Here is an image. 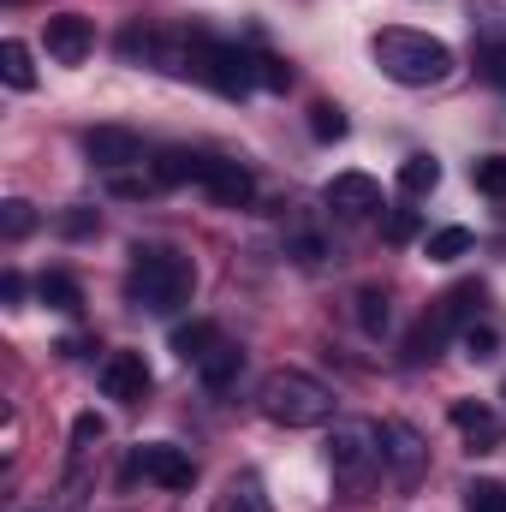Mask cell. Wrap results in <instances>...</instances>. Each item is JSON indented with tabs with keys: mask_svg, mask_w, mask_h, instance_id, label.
<instances>
[{
	"mask_svg": "<svg viewBox=\"0 0 506 512\" xmlns=\"http://www.w3.org/2000/svg\"><path fill=\"white\" fill-rule=\"evenodd\" d=\"M0 78L12 90H36V66H30V48L24 42H0Z\"/></svg>",
	"mask_w": 506,
	"mask_h": 512,
	"instance_id": "obj_20",
	"label": "cell"
},
{
	"mask_svg": "<svg viewBox=\"0 0 506 512\" xmlns=\"http://www.w3.org/2000/svg\"><path fill=\"white\" fill-rule=\"evenodd\" d=\"M0 298H6V304H18V298H24V274H18V268H6V280H0Z\"/></svg>",
	"mask_w": 506,
	"mask_h": 512,
	"instance_id": "obj_34",
	"label": "cell"
},
{
	"mask_svg": "<svg viewBox=\"0 0 506 512\" xmlns=\"http://www.w3.org/2000/svg\"><path fill=\"white\" fill-rule=\"evenodd\" d=\"M441 185V161L435 155H411L405 167H399V191H411V197H429Z\"/></svg>",
	"mask_w": 506,
	"mask_h": 512,
	"instance_id": "obj_21",
	"label": "cell"
},
{
	"mask_svg": "<svg viewBox=\"0 0 506 512\" xmlns=\"http://www.w3.org/2000/svg\"><path fill=\"white\" fill-rule=\"evenodd\" d=\"M465 512H506V483H495V477L471 483L465 489Z\"/></svg>",
	"mask_w": 506,
	"mask_h": 512,
	"instance_id": "obj_24",
	"label": "cell"
},
{
	"mask_svg": "<svg viewBox=\"0 0 506 512\" xmlns=\"http://www.w3.org/2000/svg\"><path fill=\"white\" fill-rule=\"evenodd\" d=\"M209 512H274V507H268L262 477H256V471H239V477H227V489L215 495V507Z\"/></svg>",
	"mask_w": 506,
	"mask_h": 512,
	"instance_id": "obj_14",
	"label": "cell"
},
{
	"mask_svg": "<svg viewBox=\"0 0 506 512\" xmlns=\"http://www.w3.org/2000/svg\"><path fill=\"white\" fill-rule=\"evenodd\" d=\"M453 423L465 429V441H471L477 453H489V447L501 441V423H495V411H489V405H471V399H459V405H453Z\"/></svg>",
	"mask_w": 506,
	"mask_h": 512,
	"instance_id": "obj_15",
	"label": "cell"
},
{
	"mask_svg": "<svg viewBox=\"0 0 506 512\" xmlns=\"http://www.w3.org/2000/svg\"><path fill=\"white\" fill-rule=\"evenodd\" d=\"M477 72H483L489 84H506V42H483V54H477Z\"/></svg>",
	"mask_w": 506,
	"mask_h": 512,
	"instance_id": "obj_31",
	"label": "cell"
},
{
	"mask_svg": "<svg viewBox=\"0 0 506 512\" xmlns=\"http://www.w3.org/2000/svg\"><path fill=\"white\" fill-rule=\"evenodd\" d=\"M423 459H429V447H423V435L411 429V423H399V417H387L381 423V465L399 477V483H417V471H423Z\"/></svg>",
	"mask_w": 506,
	"mask_h": 512,
	"instance_id": "obj_6",
	"label": "cell"
},
{
	"mask_svg": "<svg viewBox=\"0 0 506 512\" xmlns=\"http://www.w3.org/2000/svg\"><path fill=\"white\" fill-rule=\"evenodd\" d=\"M137 471H143L149 483H161V489H191V477H197L191 453L173 447V441H149V447H137Z\"/></svg>",
	"mask_w": 506,
	"mask_h": 512,
	"instance_id": "obj_8",
	"label": "cell"
},
{
	"mask_svg": "<svg viewBox=\"0 0 506 512\" xmlns=\"http://www.w3.org/2000/svg\"><path fill=\"white\" fill-rule=\"evenodd\" d=\"M149 364H143V352H108L102 358V393L108 399H120V405H137L143 393H149Z\"/></svg>",
	"mask_w": 506,
	"mask_h": 512,
	"instance_id": "obj_9",
	"label": "cell"
},
{
	"mask_svg": "<svg viewBox=\"0 0 506 512\" xmlns=\"http://www.w3.org/2000/svg\"><path fill=\"white\" fill-rule=\"evenodd\" d=\"M239 370H245V352H239V346H227V340H221V346H215V352H209V358L197 364V376H203L209 387L239 382Z\"/></svg>",
	"mask_w": 506,
	"mask_h": 512,
	"instance_id": "obj_19",
	"label": "cell"
},
{
	"mask_svg": "<svg viewBox=\"0 0 506 512\" xmlns=\"http://www.w3.org/2000/svg\"><path fill=\"white\" fill-rule=\"evenodd\" d=\"M60 227H66L72 239H84V233H96V215H90V209H72V215H66Z\"/></svg>",
	"mask_w": 506,
	"mask_h": 512,
	"instance_id": "obj_33",
	"label": "cell"
},
{
	"mask_svg": "<svg viewBox=\"0 0 506 512\" xmlns=\"http://www.w3.org/2000/svg\"><path fill=\"white\" fill-rule=\"evenodd\" d=\"M381 465V429L376 423H334L328 435V471L346 489H364Z\"/></svg>",
	"mask_w": 506,
	"mask_h": 512,
	"instance_id": "obj_5",
	"label": "cell"
},
{
	"mask_svg": "<svg viewBox=\"0 0 506 512\" xmlns=\"http://www.w3.org/2000/svg\"><path fill=\"white\" fill-rule=\"evenodd\" d=\"M328 209H340L346 221H364V215H381V185L370 173H334L328 179Z\"/></svg>",
	"mask_w": 506,
	"mask_h": 512,
	"instance_id": "obj_10",
	"label": "cell"
},
{
	"mask_svg": "<svg viewBox=\"0 0 506 512\" xmlns=\"http://www.w3.org/2000/svg\"><path fill=\"white\" fill-rule=\"evenodd\" d=\"M90 48H96V24H90L84 12H60V18H48V54H54L60 66H84Z\"/></svg>",
	"mask_w": 506,
	"mask_h": 512,
	"instance_id": "obj_11",
	"label": "cell"
},
{
	"mask_svg": "<svg viewBox=\"0 0 506 512\" xmlns=\"http://www.w3.org/2000/svg\"><path fill=\"white\" fill-rule=\"evenodd\" d=\"M256 405L280 429H322L334 417V387L304 376V370H268L256 387Z\"/></svg>",
	"mask_w": 506,
	"mask_h": 512,
	"instance_id": "obj_2",
	"label": "cell"
},
{
	"mask_svg": "<svg viewBox=\"0 0 506 512\" xmlns=\"http://www.w3.org/2000/svg\"><path fill=\"white\" fill-rule=\"evenodd\" d=\"M185 42H191V60H185L191 78H203L221 96H251L256 90V54L233 48V42H215V36H185Z\"/></svg>",
	"mask_w": 506,
	"mask_h": 512,
	"instance_id": "obj_4",
	"label": "cell"
},
{
	"mask_svg": "<svg viewBox=\"0 0 506 512\" xmlns=\"http://www.w3.org/2000/svg\"><path fill=\"white\" fill-rule=\"evenodd\" d=\"M30 227H36V209H30L24 197H6V203H0V233H6L12 245H18V239H24Z\"/></svg>",
	"mask_w": 506,
	"mask_h": 512,
	"instance_id": "obj_23",
	"label": "cell"
},
{
	"mask_svg": "<svg viewBox=\"0 0 506 512\" xmlns=\"http://www.w3.org/2000/svg\"><path fill=\"white\" fill-rule=\"evenodd\" d=\"M72 441H78V453H90V441H102V423L96 417H78L72 423Z\"/></svg>",
	"mask_w": 506,
	"mask_h": 512,
	"instance_id": "obj_32",
	"label": "cell"
},
{
	"mask_svg": "<svg viewBox=\"0 0 506 512\" xmlns=\"http://www.w3.org/2000/svg\"><path fill=\"white\" fill-rule=\"evenodd\" d=\"M256 84L274 90V96H286V90H292V66L274 60V54H256Z\"/></svg>",
	"mask_w": 506,
	"mask_h": 512,
	"instance_id": "obj_27",
	"label": "cell"
},
{
	"mask_svg": "<svg viewBox=\"0 0 506 512\" xmlns=\"http://www.w3.org/2000/svg\"><path fill=\"white\" fill-rule=\"evenodd\" d=\"M203 191L215 197V203H227V209H245L256 197V179L245 161H227V155H215L209 161V179H203Z\"/></svg>",
	"mask_w": 506,
	"mask_h": 512,
	"instance_id": "obj_12",
	"label": "cell"
},
{
	"mask_svg": "<svg viewBox=\"0 0 506 512\" xmlns=\"http://www.w3.org/2000/svg\"><path fill=\"white\" fill-rule=\"evenodd\" d=\"M215 346H221V328H215V322H179V328H173V352H179L185 364H203Z\"/></svg>",
	"mask_w": 506,
	"mask_h": 512,
	"instance_id": "obj_16",
	"label": "cell"
},
{
	"mask_svg": "<svg viewBox=\"0 0 506 512\" xmlns=\"http://www.w3.org/2000/svg\"><path fill=\"white\" fill-rule=\"evenodd\" d=\"M310 137H316V143H340V137H346V114L328 108V102H316V108H310Z\"/></svg>",
	"mask_w": 506,
	"mask_h": 512,
	"instance_id": "obj_26",
	"label": "cell"
},
{
	"mask_svg": "<svg viewBox=\"0 0 506 512\" xmlns=\"http://www.w3.org/2000/svg\"><path fill=\"white\" fill-rule=\"evenodd\" d=\"M417 227H423L417 209H387V215H381V239H387V245H411Z\"/></svg>",
	"mask_w": 506,
	"mask_h": 512,
	"instance_id": "obj_25",
	"label": "cell"
},
{
	"mask_svg": "<svg viewBox=\"0 0 506 512\" xmlns=\"http://www.w3.org/2000/svg\"><path fill=\"white\" fill-rule=\"evenodd\" d=\"M471 185H477V191H489V197H506V155L477 161V167H471Z\"/></svg>",
	"mask_w": 506,
	"mask_h": 512,
	"instance_id": "obj_28",
	"label": "cell"
},
{
	"mask_svg": "<svg viewBox=\"0 0 506 512\" xmlns=\"http://www.w3.org/2000/svg\"><path fill=\"white\" fill-rule=\"evenodd\" d=\"M376 66L393 78V84H411V90H429L453 72V48L429 30H381L376 36Z\"/></svg>",
	"mask_w": 506,
	"mask_h": 512,
	"instance_id": "obj_3",
	"label": "cell"
},
{
	"mask_svg": "<svg viewBox=\"0 0 506 512\" xmlns=\"http://www.w3.org/2000/svg\"><path fill=\"white\" fill-rule=\"evenodd\" d=\"M126 292H131V304H143V310H155V316H173L179 304H191L197 268H191V256L167 251V245H137V251H131Z\"/></svg>",
	"mask_w": 506,
	"mask_h": 512,
	"instance_id": "obj_1",
	"label": "cell"
},
{
	"mask_svg": "<svg viewBox=\"0 0 506 512\" xmlns=\"http://www.w3.org/2000/svg\"><path fill=\"white\" fill-rule=\"evenodd\" d=\"M36 292H42V304H48V310H60V316H78V310H84V292H78V280H72V274H42V280H36Z\"/></svg>",
	"mask_w": 506,
	"mask_h": 512,
	"instance_id": "obj_17",
	"label": "cell"
},
{
	"mask_svg": "<svg viewBox=\"0 0 506 512\" xmlns=\"http://www.w3.org/2000/svg\"><path fill=\"white\" fill-rule=\"evenodd\" d=\"M358 322H364V334H381L387 328V298H381L376 286L358 292Z\"/></svg>",
	"mask_w": 506,
	"mask_h": 512,
	"instance_id": "obj_30",
	"label": "cell"
},
{
	"mask_svg": "<svg viewBox=\"0 0 506 512\" xmlns=\"http://www.w3.org/2000/svg\"><path fill=\"white\" fill-rule=\"evenodd\" d=\"M84 149H90V161L102 167V173H126V167H143V137L126 126H96L84 137Z\"/></svg>",
	"mask_w": 506,
	"mask_h": 512,
	"instance_id": "obj_7",
	"label": "cell"
},
{
	"mask_svg": "<svg viewBox=\"0 0 506 512\" xmlns=\"http://www.w3.org/2000/svg\"><path fill=\"white\" fill-rule=\"evenodd\" d=\"M209 161L215 155H197V149H161L155 155V179L161 185H203L209 179Z\"/></svg>",
	"mask_w": 506,
	"mask_h": 512,
	"instance_id": "obj_13",
	"label": "cell"
},
{
	"mask_svg": "<svg viewBox=\"0 0 506 512\" xmlns=\"http://www.w3.org/2000/svg\"><path fill=\"white\" fill-rule=\"evenodd\" d=\"M465 251H471V227H441V233H429V262H459Z\"/></svg>",
	"mask_w": 506,
	"mask_h": 512,
	"instance_id": "obj_22",
	"label": "cell"
},
{
	"mask_svg": "<svg viewBox=\"0 0 506 512\" xmlns=\"http://www.w3.org/2000/svg\"><path fill=\"white\" fill-rule=\"evenodd\" d=\"M459 340H465V358H477V364H489V358H495V346H501V340H495V328H477V322H465V328H459Z\"/></svg>",
	"mask_w": 506,
	"mask_h": 512,
	"instance_id": "obj_29",
	"label": "cell"
},
{
	"mask_svg": "<svg viewBox=\"0 0 506 512\" xmlns=\"http://www.w3.org/2000/svg\"><path fill=\"white\" fill-rule=\"evenodd\" d=\"M120 54H126L131 66H161V30L126 24V30H120Z\"/></svg>",
	"mask_w": 506,
	"mask_h": 512,
	"instance_id": "obj_18",
	"label": "cell"
}]
</instances>
